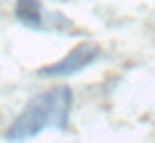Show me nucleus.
<instances>
[{
    "mask_svg": "<svg viewBox=\"0 0 155 143\" xmlns=\"http://www.w3.org/2000/svg\"><path fill=\"white\" fill-rule=\"evenodd\" d=\"M15 18L18 23L33 30H43L45 18H43V5L40 0H15Z\"/></svg>",
    "mask_w": 155,
    "mask_h": 143,
    "instance_id": "obj_3",
    "label": "nucleus"
},
{
    "mask_svg": "<svg viewBox=\"0 0 155 143\" xmlns=\"http://www.w3.org/2000/svg\"><path fill=\"white\" fill-rule=\"evenodd\" d=\"M98 58H100V48L95 43H80L58 63H50V65H45V68H40L38 75H43V78H68V75H75V73L85 70Z\"/></svg>",
    "mask_w": 155,
    "mask_h": 143,
    "instance_id": "obj_2",
    "label": "nucleus"
},
{
    "mask_svg": "<svg viewBox=\"0 0 155 143\" xmlns=\"http://www.w3.org/2000/svg\"><path fill=\"white\" fill-rule=\"evenodd\" d=\"M73 111V90L70 88H50L45 93H38L35 98L25 103L10 126H8L5 138L10 143H25L35 136H40L48 128L68 131V121H70Z\"/></svg>",
    "mask_w": 155,
    "mask_h": 143,
    "instance_id": "obj_1",
    "label": "nucleus"
}]
</instances>
